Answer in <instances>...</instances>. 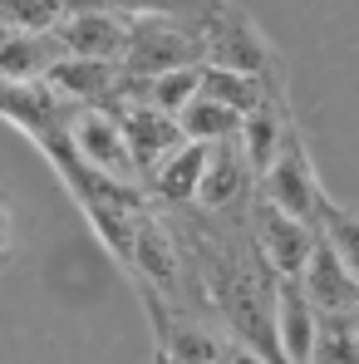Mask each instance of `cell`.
I'll list each match as a JSON object with an SVG mask.
<instances>
[{
	"mask_svg": "<svg viewBox=\"0 0 359 364\" xmlns=\"http://www.w3.org/2000/svg\"><path fill=\"white\" fill-rule=\"evenodd\" d=\"M192 35H197V55L207 69H232V74H251V79H271V69H276L266 35L232 0H207V10L192 20Z\"/></svg>",
	"mask_w": 359,
	"mask_h": 364,
	"instance_id": "obj_1",
	"label": "cell"
},
{
	"mask_svg": "<svg viewBox=\"0 0 359 364\" xmlns=\"http://www.w3.org/2000/svg\"><path fill=\"white\" fill-rule=\"evenodd\" d=\"M261 197H266L271 207H281L286 217L305 222L310 232H320V222H325V212H330V197H325V187L315 178V168H310V153H305L300 128L286 133L276 163L261 173Z\"/></svg>",
	"mask_w": 359,
	"mask_h": 364,
	"instance_id": "obj_2",
	"label": "cell"
},
{
	"mask_svg": "<svg viewBox=\"0 0 359 364\" xmlns=\"http://www.w3.org/2000/svg\"><path fill=\"white\" fill-rule=\"evenodd\" d=\"M197 35L182 30L178 20H128V45H123L119 69L128 79H158L197 64Z\"/></svg>",
	"mask_w": 359,
	"mask_h": 364,
	"instance_id": "obj_3",
	"label": "cell"
},
{
	"mask_svg": "<svg viewBox=\"0 0 359 364\" xmlns=\"http://www.w3.org/2000/svg\"><path fill=\"white\" fill-rule=\"evenodd\" d=\"M251 237H256V251H261V266H266L276 281L305 276V266H310V256H315V242H320V232H310L305 222L286 217V212L271 207L266 197L251 202Z\"/></svg>",
	"mask_w": 359,
	"mask_h": 364,
	"instance_id": "obj_4",
	"label": "cell"
},
{
	"mask_svg": "<svg viewBox=\"0 0 359 364\" xmlns=\"http://www.w3.org/2000/svg\"><path fill=\"white\" fill-rule=\"evenodd\" d=\"M55 50L69 60H104L114 64L123 60V45H128V20L114 10H74L55 25Z\"/></svg>",
	"mask_w": 359,
	"mask_h": 364,
	"instance_id": "obj_5",
	"label": "cell"
},
{
	"mask_svg": "<svg viewBox=\"0 0 359 364\" xmlns=\"http://www.w3.org/2000/svg\"><path fill=\"white\" fill-rule=\"evenodd\" d=\"M69 143H74L79 163L94 168V173H109V178H133V173H138V168H133V153H128V138H123V123L114 119V114H104V109L74 114Z\"/></svg>",
	"mask_w": 359,
	"mask_h": 364,
	"instance_id": "obj_6",
	"label": "cell"
},
{
	"mask_svg": "<svg viewBox=\"0 0 359 364\" xmlns=\"http://www.w3.org/2000/svg\"><path fill=\"white\" fill-rule=\"evenodd\" d=\"M128 271L138 276V286H158V296H178V276H182V256H178V242L173 232L158 222V212H138L133 222V261Z\"/></svg>",
	"mask_w": 359,
	"mask_h": 364,
	"instance_id": "obj_7",
	"label": "cell"
},
{
	"mask_svg": "<svg viewBox=\"0 0 359 364\" xmlns=\"http://www.w3.org/2000/svg\"><path fill=\"white\" fill-rule=\"evenodd\" d=\"M271 320H276V345H281V360L286 364H310V350H315V305L305 296V286L296 281H276L271 291Z\"/></svg>",
	"mask_w": 359,
	"mask_h": 364,
	"instance_id": "obj_8",
	"label": "cell"
},
{
	"mask_svg": "<svg viewBox=\"0 0 359 364\" xmlns=\"http://www.w3.org/2000/svg\"><path fill=\"white\" fill-rule=\"evenodd\" d=\"M119 79L123 69L119 64H104V60H60L45 69V84H50V94L60 99V104H109L114 94H119Z\"/></svg>",
	"mask_w": 359,
	"mask_h": 364,
	"instance_id": "obj_9",
	"label": "cell"
},
{
	"mask_svg": "<svg viewBox=\"0 0 359 364\" xmlns=\"http://www.w3.org/2000/svg\"><path fill=\"white\" fill-rule=\"evenodd\" d=\"M123 138H128V153H133V168H158L163 158H173L182 143V128L173 114H158L153 104H133V109H123Z\"/></svg>",
	"mask_w": 359,
	"mask_h": 364,
	"instance_id": "obj_10",
	"label": "cell"
},
{
	"mask_svg": "<svg viewBox=\"0 0 359 364\" xmlns=\"http://www.w3.org/2000/svg\"><path fill=\"white\" fill-rule=\"evenodd\" d=\"M300 286H305V296H310V305H315V315H355V305H359L355 276L340 266V256H335L325 242H315V256H310Z\"/></svg>",
	"mask_w": 359,
	"mask_h": 364,
	"instance_id": "obj_11",
	"label": "cell"
},
{
	"mask_svg": "<svg viewBox=\"0 0 359 364\" xmlns=\"http://www.w3.org/2000/svg\"><path fill=\"white\" fill-rule=\"evenodd\" d=\"M256 187V173L246 168V158L232 153V143H217L207 153V173H202V187H197V202L207 212H232L237 202L251 197Z\"/></svg>",
	"mask_w": 359,
	"mask_h": 364,
	"instance_id": "obj_12",
	"label": "cell"
},
{
	"mask_svg": "<svg viewBox=\"0 0 359 364\" xmlns=\"http://www.w3.org/2000/svg\"><path fill=\"white\" fill-rule=\"evenodd\" d=\"M55 60H60V50H55L50 35H15V30H0V79H10V84L45 79V69Z\"/></svg>",
	"mask_w": 359,
	"mask_h": 364,
	"instance_id": "obj_13",
	"label": "cell"
},
{
	"mask_svg": "<svg viewBox=\"0 0 359 364\" xmlns=\"http://www.w3.org/2000/svg\"><path fill=\"white\" fill-rule=\"evenodd\" d=\"M207 153L202 143H182L173 158H163L153 168V197L158 202H192L197 187H202V173H207Z\"/></svg>",
	"mask_w": 359,
	"mask_h": 364,
	"instance_id": "obj_14",
	"label": "cell"
},
{
	"mask_svg": "<svg viewBox=\"0 0 359 364\" xmlns=\"http://www.w3.org/2000/svg\"><path fill=\"white\" fill-rule=\"evenodd\" d=\"M178 128L187 143H202V148H217V143H232L241 133V114H232L227 104H217V99H192L187 109L178 114Z\"/></svg>",
	"mask_w": 359,
	"mask_h": 364,
	"instance_id": "obj_15",
	"label": "cell"
},
{
	"mask_svg": "<svg viewBox=\"0 0 359 364\" xmlns=\"http://www.w3.org/2000/svg\"><path fill=\"white\" fill-rule=\"evenodd\" d=\"M202 99H217V104H227L232 114H256L261 109V99L271 94V84L266 79H251V74H232V69H207L202 64V89H197Z\"/></svg>",
	"mask_w": 359,
	"mask_h": 364,
	"instance_id": "obj_16",
	"label": "cell"
},
{
	"mask_svg": "<svg viewBox=\"0 0 359 364\" xmlns=\"http://www.w3.org/2000/svg\"><path fill=\"white\" fill-rule=\"evenodd\" d=\"M310 364H359V325H355V315H320Z\"/></svg>",
	"mask_w": 359,
	"mask_h": 364,
	"instance_id": "obj_17",
	"label": "cell"
},
{
	"mask_svg": "<svg viewBox=\"0 0 359 364\" xmlns=\"http://www.w3.org/2000/svg\"><path fill=\"white\" fill-rule=\"evenodd\" d=\"M69 15V0H0V30L15 35H55Z\"/></svg>",
	"mask_w": 359,
	"mask_h": 364,
	"instance_id": "obj_18",
	"label": "cell"
},
{
	"mask_svg": "<svg viewBox=\"0 0 359 364\" xmlns=\"http://www.w3.org/2000/svg\"><path fill=\"white\" fill-rule=\"evenodd\" d=\"M197 89H202V64H187V69H173V74L148 79V104H153L158 114H173V119H178L182 109L197 99Z\"/></svg>",
	"mask_w": 359,
	"mask_h": 364,
	"instance_id": "obj_19",
	"label": "cell"
},
{
	"mask_svg": "<svg viewBox=\"0 0 359 364\" xmlns=\"http://www.w3.org/2000/svg\"><path fill=\"white\" fill-rule=\"evenodd\" d=\"M320 242L340 256V266L355 276V286H359V217L355 212H345L340 202H330V212L320 222Z\"/></svg>",
	"mask_w": 359,
	"mask_h": 364,
	"instance_id": "obj_20",
	"label": "cell"
},
{
	"mask_svg": "<svg viewBox=\"0 0 359 364\" xmlns=\"http://www.w3.org/2000/svg\"><path fill=\"white\" fill-rule=\"evenodd\" d=\"M99 10H114V15H133V20H182V15H202L207 0H99Z\"/></svg>",
	"mask_w": 359,
	"mask_h": 364,
	"instance_id": "obj_21",
	"label": "cell"
},
{
	"mask_svg": "<svg viewBox=\"0 0 359 364\" xmlns=\"http://www.w3.org/2000/svg\"><path fill=\"white\" fill-rule=\"evenodd\" d=\"M10 246H15V212L0 202V256H10Z\"/></svg>",
	"mask_w": 359,
	"mask_h": 364,
	"instance_id": "obj_22",
	"label": "cell"
},
{
	"mask_svg": "<svg viewBox=\"0 0 359 364\" xmlns=\"http://www.w3.org/2000/svg\"><path fill=\"white\" fill-rule=\"evenodd\" d=\"M227 364H266V360H261V355H251L246 345H232V350H227Z\"/></svg>",
	"mask_w": 359,
	"mask_h": 364,
	"instance_id": "obj_23",
	"label": "cell"
},
{
	"mask_svg": "<svg viewBox=\"0 0 359 364\" xmlns=\"http://www.w3.org/2000/svg\"><path fill=\"white\" fill-rule=\"evenodd\" d=\"M355 325H359V305H355Z\"/></svg>",
	"mask_w": 359,
	"mask_h": 364,
	"instance_id": "obj_24",
	"label": "cell"
}]
</instances>
